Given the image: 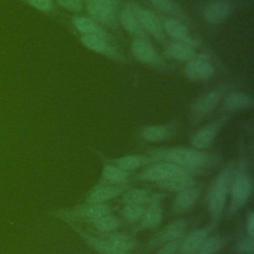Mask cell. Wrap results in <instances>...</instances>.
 I'll list each match as a JSON object with an SVG mask.
<instances>
[{
	"label": "cell",
	"mask_w": 254,
	"mask_h": 254,
	"mask_svg": "<svg viewBox=\"0 0 254 254\" xmlns=\"http://www.w3.org/2000/svg\"><path fill=\"white\" fill-rule=\"evenodd\" d=\"M147 155L151 158L152 163L170 162L184 168L196 171L200 174L205 173L208 169H211L219 162V157L215 154L186 147L150 150Z\"/></svg>",
	"instance_id": "obj_1"
},
{
	"label": "cell",
	"mask_w": 254,
	"mask_h": 254,
	"mask_svg": "<svg viewBox=\"0 0 254 254\" xmlns=\"http://www.w3.org/2000/svg\"><path fill=\"white\" fill-rule=\"evenodd\" d=\"M236 171V162L228 163L211 183L207 193V205L211 215V223L218 224L224 211L230 186Z\"/></svg>",
	"instance_id": "obj_2"
},
{
	"label": "cell",
	"mask_w": 254,
	"mask_h": 254,
	"mask_svg": "<svg viewBox=\"0 0 254 254\" xmlns=\"http://www.w3.org/2000/svg\"><path fill=\"white\" fill-rule=\"evenodd\" d=\"M253 191V179L247 169V163L240 160L236 163V171L230 186V202L227 214L232 215L242 208L250 199Z\"/></svg>",
	"instance_id": "obj_3"
},
{
	"label": "cell",
	"mask_w": 254,
	"mask_h": 254,
	"mask_svg": "<svg viewBox=\"0 0 254 254\" xmlns=\"http://www.w3.org/2000/svg\"><path fill=\"white\" fill-rule=\"evenodd\" d=\"M120 0H87L86 8L92 21L107 27H114L119 16Z\"/></svg>",
	"instance_id": "obj_4"
},
{
	"label": "cell",
	"mask_w": 254,
	"mask_h": 254,
	"mask_svg": "<svg viewBox=\"0 0 254 254\" xmlns=\"http://www.w3.org/2000/svg\"><path fill=\"white\" fill-rule=\"evenodd\" d=\"M185 173H190L195 176L201 175L196 171L184 168L174 163L156 162V163H152L148 168H146L142 173H140L138 175V179L142 181L158 183V182L165 181Z\"/></svg>",
	"instance_id": "obj_5"
},
{
	"label": "cell",
	"mask_w": 254,
	"mask_h": 254,
	"mask_svg": "<svg viewBox=\"0 0 254 254\" xmlns=\"http://www.w3.org/2000/svg\"><path fill=\"white\" fill-rule=\"evenodd\" d=\"M225 92V87H217L199 96L190 109V122L196 125L201 122L216 107Z\"/></svg>",
	"instance_id": "obj_6"
},
{
	"label": "cell",
	"mask_w": 254,
	"mask_h": 254,
	"mask_svg": "<svg viewBox=\"0 0 254 254\" xmlns=\"http://www.w3.org/2000/svg\"><path fill=\"white\" fill-rule=\"evenodd\" d=\"M163 197L164 194L162 193H152L151 199L147 203L143 215L139 219L138 223L130 229L132 233L147 229H154L161 224L164 216V208L162 205Z\"/></svg>",
	"instance_id": "obj_7"
},
{
	"label": "cell",
	"mask_w": 254,
	"mask_h": 254,
	"mask_svg": "<svg viewBox=\"0 0 254 254\" xmlns=\"http://www.w3.org/2000/svg\"><path fill=\"white\" fill-rule=\"evenodd\" d=\"M188 226L189 221L185 218H179L172 221L150 238L147 243V249L152 250L163 245L164 243L182 238L185 235Z\"/></svg>",
	"instance_id": "obj_8"
},
{
	"label": "cell",
	"mask_w": 254,
	"mask_h": 254,
	"mask_svg": "<svg viewBox=\"0 0 254 254\" xmlns=\"http://www.w3.org/2000/svg\"><path fill=\"white\" fill-rule=\"evenodd\" d=\"M227 117H221L215 122L209 123L201 128H199L191 137L190 145L193 149L204 150L211 146L216 135L225 124Z\"/></svg>",
	"instance_id": "obj_9"
},
{
	"label": "cell",
	"mask_w": 254,
	"mask_h": 254,
	"mask_svg": "<svg viewBox=\"0 0 254 254\" xmlns=\"http://www.w3.org/2000/svg\"><path fill=\"white\" fill-rule=\"evenodd\" d=\"M138 5L134 2H129L119 13V22L123 29L130 35L136 38L147 39V34L144 31L137 13Z\"/></svg>",
	"instance_id": "obj_10"
},
{
	"label": "cell",
	"mask_w": 254,
	"mask_h": 254,
	"mask_svg": "<svg viewBox=\"0 0 254 254\" xmlns=\"http://www.w3.org/2000/svg\"><path fill=\"white\" fill-rule=\"evenodd\" d=\"M214 72L212 64L206 60L205 56L197 55L195 59L188 62L185 66V74L190 81L197 82L208 79Z\"/></svg>",
	"instance_id": "obj_11"
},
{
	"label": "cell",
	"mask_w": 254,
	"mask_h": 254,
	"mask_svg": "<svg viewBox=\"0 0 254 254\" xmlns=\"http://www.w3.org/2000/svg\"><path fill=\"white\" fill-rule=\"evenodd\" d=\"M130 188L128 183L121 185H97L86 196L85 203H102L118 196Z\"/></svg>",
	"instance_id": "obj_12"
},
{
	"label": "cell",
	"mask_w": 254,
	"mask_h": 254,
	"mask_svg": "<svg viewBox=\"0 0 254 254\" xmlns=\"http://www.w3.org/2000/svg\"><path fill=\"white\" fill-rule=\"evenodd\" d=\"M202 190V185L195 184L178 192L172 205L173 214H181L190 209L197 201Z\"/></svg>",
	"instance_id": "obj_13"
},
{
	"label": "cell",
	"mask_w": 254,
	"mask_h": 254,
	"mask_svg": "<svg viewBox=\"0 0 254 254\" xmlns=\"http://www.w3.org/2000/svg\"><path fill=\"white\" fill-rule=\"evenodd\" d=\"M215 225L210 223L206 226L191 231L185 237L183 236L178 254H193L204 242V240L210 235Z\"/></svg>",
	"instance_id": "obj_14"
},
{
	"label": "cell",
	"mask_w": 254,
	"mask_h": 254,
	"mask_svg": "<svg viewBox=\"0 0 254 254\" xmlns=\"http://www.w3.org/2000/svg\"><path fill=\"white\" fill-rule=\"evenodd\" d=\"M70 227L73 229L74 232L77 233V235L89 247H91L93 250H95L96 252H98L100 254H133V253H127V252L120 251V250L116 249L114 246H112L105 239H103L99 236L92 235V234L84 231L83 229H81V228H79V227H77L73 224H70Z\"/></svg>",
	"instance_id": "obj_15"
},
{
	"label": "cell",
	"mask_w": 254,
	"mask_h": 254,
	"mask_svg": "<svg viewBox=\"0 0 254 254\" xmlns=\"http://www.w3.org/2000/svg\"><path fill=\"white\" fill-rule=\"evenodd\" d=\"M97 236L105 239L116 249L123 252L132 253L134 250H136L139 247V242L135 237L123 232H118L115 230L110 232L99 231L97 232Z\"/></svg>",
	"instance_id": "obj_16"
},
{
	"label": "cell",
	"mask_w": 254,
	"mask_h": 254,
	"mask_svg": "<svg viewBox=\"0 0 254 254\" xmlns=\"http://www.w3.org/2000/svg\"><path fill=\"white\" fill-rule=\"evenodd\" d=\"M137 13L140 20V23L146 32V34H150L153 38L157 40H163L165 37L163 25L160 22L159 18L150 10L144 9L138 5Z\"/></svg>",
	"instance_id": "obj_17"
},
{
	"label": "cell",
	"mask_w": 254,
	"mask_h": 254,
	"mask_svg": "<svg viewBox=\"0 0 254 254\" xmlns=\"http://www.w3.org/2000/svg\"><path fill=\"white\" fill-rule=\"evenodd\" d=\"M231 5L222 0H216L207 4L203 9V18L212 25L224 22L231 14Z\"/></svg>",
	"instance_id": "obj_18"
},
{
	"label": "cell",
	"mask_w": 254,
	"mask_h": 254,
	"mask_svg": "<svg viewBox=\"0 0 254 254\" xmlns=\"http://www.w3.org/2000/svg\"><path fill=\"white\" fill-rule=\"evenodd\" d=\"M133 56L142 64H153L158 62V54L147 39L136 38L131 44Z\"/></svg>",
	"instance_id": "obj_19"
},
{
	"label": "cell",
	"mask_w": 254,
	"mask_h": 254,
	"mask_svg": "<svg viewBox=\"0 0 254 254\" xmlns=\"http://www.w3.org/2000/svg\"><path fill=\"white\" fill-rule=\"evenodd\" d=\"M107 38L96 35H82L80 37L81 44L88 50L101 54L110 58L116 57L115 49L108 43Z\"/></svg>",
	"instance_id": "obj_20"
},
{
	"label": "cell",
	"mask_w": 254,
	"mask_h": 254,
	"mask_svg": "<svg viewBox=\"0 0 254 254\" xmlns=\"http://www.w3.org/2000/svg\"><path fill=\"white\" fill-rule=\"evenodd\" d=\"M195 177L196 176L193 174L185 173V174H181V175L175 176L173 178H170L168 180L158 182V183H156V185L165 190L179 192L181 190H184L197 184L194 179Z\"/></svg>",
	"instance_id": "obj_21"
},
{
	"label": "cell",
	"mask_w": 254,
	"mask_h": 254,
	"mask_svg": "<svg viewBox=\"0 0 254 254\" xmlns=\"http://www.w3.org/2000/svg\"><path fill=\"white\" fill-rule=\"evenodd\" d=\"M107 163L115 165L116 167L127 171L132 172L133 170H136L140 167L152 164L151 158L145 154V155H126L118 158H112L107 159Z\"/></svg>",
	"instance_id": "obj_22"
},
{
	"label": "cell",
	"mask_w": 254,
	"mask_h": 254,
	"mask_svg": "<svg viewBox=\"0 0 254 254\" xmlns=\"http://www.w3.org/2000/svg\"><path fill=\"white\" fill-rule=\"evenodd\" d=\"M131 172L124 171L115 165L107 164L101 173V179L97 185H121L130 182Z\"/></svg>",
	"instance_id": "obj_23"
},
{
	"label": "cell",
	"mask_w": 254,
	"mask_h": 254,
	"mask_svg": "<svg viewBox=\"0 0 254 254\" xmlns=\"http://www.w3.org/2000/svg\"><path fill=\"white\" fill-rule=\"evenodd\" d=\"M254 105L253 98L246 93L233 91L223 100V109L227 112H235L251 108Z\"/></svg>",
	"instance_id": "obj_24"
},
{
	"label": "cell",
	"mask_w": 254,
	"mask_h": 254,
	"mask_svg": "<svg viewBox=\"0 0 254 254\" xmlns=\"http://www.w3.org/2000/svg\"><path fill=\"white\" fill-rule=\"evenodd\" d=\"M173 134V126L170 124L149 125L141 131V137L147 142H162L167 140Z\"/></svg>",
	"instance_id": "obj_25"
},
{
	"label": "cell",
	"mask_w": 254,
	"mask_h": 254,
	"mask_svg": "<svg viewBox=\"0 0 254 254\" xmlns=\"http://www.w3.org/2000/svg\"><path fill=\"white\" fill-rule=\"evenodd\" d=\"M166 53L168 56L174 60L181 62H190L197 57L195 49H192L187 45H184L179 42L170 43L166 47Z\"/></svg>",
	"instance_id": "obj_26"
},
{
	"label": "cell",
	"mask_w": 254,
	"mask_h": 254,
	"mask_svg": "<svg viewBox=\"0 0 254 254\" xmlns=\"http://www.w3.org/2000/svg\"><path fill=\"white\" fill-rule=\"evenodd\" d=\"M85 222L91 224L94 228H96L100 232L114 231L122 225L120 218L113 215L112 213L105 214V215H102V216H99V217H96L93 219L85 220Z\"/></svg>",
	"instance_id": "obj_27"
},
{
	"label": "cell",
	"mask_w": 254,
	"mask_h": 254,
	"mask_svg": "<svg viewBox=\"0 0 254 254\" xmlns=\"http://www.w3.org/2000/svg\"><path fill=\"white\" fill-rule=\"evenodd\" d=\"M228 242V237L224 235L208 236L193 254H216Z\"/></svg>",
	"instance_id": "obj_28"
},
{
	"label": "cell",
	"mask_w": 254,
	"mask_h": 254,
	"mask_svg": "<svg viewBox=\"0 0 254 254\" xmlns=\"http://www.w3.org/2000/svg\"><path fill=\"white\" fill-rule=\"evenodd\" d=\"M163 29L168 35L173 37L175 41H182L189 36V31L185 24L177 18H168L164 20Z\"/></svg>",
	"instance_id": "obj_29"
},
{
	"label": "cell",
	"mask_w": 254,
	"mask_h": 254,
	"mask_svg": "<svg viewBox=\"0 0 254 254\" xmlns=\"http://www.w3.org/2000/svg\"><path fill=\"white\" fill-rule=\"evenodd\" d=\"M73 25L76 30L83 35H96L99 37L108 38L107 34L90 18L86 17H76L73 20Z\"/></svg>",
	"instance_id": "obj_30"
},
{
	"label": "cell",
	"mask_w": 254,
	"mask_h": 254,
	"mask_svg": "<svg viewBox=\"0 0 254 254\" xmlns=\"http://www.w3.org/2000/svg\"><path fill=\"white\" fill-rule=\"evenodd\" d=\"M152 193L144 189H127L121 193L122 201L125 204H147L151 199Z\"/></svg>",
	"instance_id": "obj_31"
},
{
	"label": "cell",
	"mask_w": 254,
	"mask_h": 254,
	"mask_svg": "<svg viewBox=\"0 0 254 254\" xmlns=\"http://www.w3.org/2000/svg\"><path fill=\"white\" fill-rule=\"evenodd\" d=\"M146 205L147 204H125L120 210V215L127 222H138L145 211Z\"/></svg>",
	"instance_id": "obj_32"
},
{
	"label": "cell",
	"mask_w": 254,
	"mask_h": 254,
	"mask_svg": "<svg viewBox=\"0 0 254 254\" xmlns=\"http://www.w3.org/2000/svg\"><path fill=\"white\" fill-rule=\"evenodd\" d=\"M150 2L158 8L160 11L171 14L175 16V18H186V15L184 14L183 10L177 5V3L174 0H150Z\"/></svg>",
	"instance_id": "obj_33"
},
{
	"label": "cell",
	"mask_w": 254,
	"mask_h": 254,
	"mask_svg": "<svg viewBox=\"0 0 254 254\" xmlns=\"http://www.w3.org/2000/svg\"><path fill=\"white\" fill-rule=\"evenodd\" d=\"M236 248H237V252L240 254H253L254 253L253 238L248 235H245L238 241Z\"/></svg>",
	"instance_id": "obj_34"
},
{
	"label": "cell",
	"mask_w": 254,
	"mask_h": 254,
	"mask_svg": "<svg viewBox=\"0 0 254 254\" xmlns=\"http://www.w3.org/2000/svg\"><path fill=\"white\" fill-rule=\"evenodd\" d=\"M41 12H50L54 10L53 0H21Z\"/></svg>",
	"instance_id": "obj_35"
},
{
	"label": "cell",
	"mask_w": 254,
	"mask_h": 254,
	"mask_svg": "<svg viewBox=\"0 0 254 254\" xmlns=\"http://www.w3.org/2000/svg\"><path fill=\"white\" fill-rule=\"evenodd\" d=\"M182 238L164 243L163 245H161L160 249L158 250V252L156 254H178Z\"/></svg>",
	"instance_id": "obj_36"
},
{
	"label": "cell",
	"mask_w": 254,
	"mask_h": 254,
	"mask_svg": "<svg viewBox=\"0 0 254 254\" xmlns=\"http://www.w3.org/2000/svg\"><path fill=\"white\" fill-rule=\"evenodd\" d=\"M56 1L61 7L71 12L80 11L82 8V0H56Z\"/></svg>",
	"instance_id": "obj_37"
},
{
	"label": "cell",
	"mask_w": 254,
	"mask_h": 254,
	"mask_svg": "<svg viewBox=\"0 0 254 254\" xmlns=\"http://www.w3.org/2000/svg\"><path fill=\"white\" fill-rule=\"evenodd\" d=\"M246 235L254 237V212H250L246 219Z\"/></svg>",
	"instance_id": "obj_38"
}]
</instances>
